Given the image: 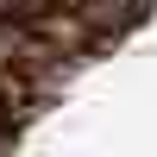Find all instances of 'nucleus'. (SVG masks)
Returning <instances> with one entry per match:
<instances>
[{
  "label": "nucleus",
  "mask_w": 157,
  "mask_h": 157,
  "mask_svg": "<svg viewBox=\"0 0 157 157\" xmlns=\"http://www.w3.org/2000/svg\"><path fill=\"white\" fill-rule=\"evenodd\" d=\"M69 6L82 13V25H88V38H94V50L120 44L126 32H138V25L151 19V0H69Z\"/></svg>",
  "instance_id": "f257e3e1"
},
{
  "label": "nucleus",
  "mask_w": 157,
  "mask_h": 157,
  "mask_svg": "<svg viewBox=\"0 0 157 157\" xmlns=\"http://www.w3.org/2000/svg\"><path fill=\"white\" fill-rule=\"evenodd\" d=\"M50 0H0V13H6V19H32V13H44Z\"/></svg>",
  "instance_id": "f03ea898"
}]
</instances>
